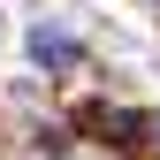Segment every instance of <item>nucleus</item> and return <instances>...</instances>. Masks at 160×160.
<instances>
[{"label":"nucleus","instance_id":"1","mask_svg":"<svg viewBox=\"0 0 160 160\" xmlns=\"http://www.w3.org/2000/svg\"><path fill=\"white\" fill-rule=\"evenodd\" d=\"M31 61H38V69H46V76H61V69L76 61V46H69V38H61V31H31Z\"/></svg>","mask_w":160,"mask_h":160},{"label":"nucleus","instance_id":"2","mask_svg":"<svg viewBox=\"0 0 160 160\" xmlns=\"http://www.w3.org/2000/svg\"><path fill=\"white\" fill-rule=\"evenodd\" d=\"M152 8H160V0H152Z\"/></svg>","mask_w":160,"mask_h":160}]
</instances>
